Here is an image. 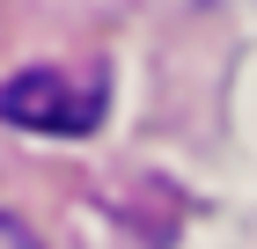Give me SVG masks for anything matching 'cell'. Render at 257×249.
Segmentation results:
<instances>
[{"mask_svg": "<svg viewBox=\"0 0 257 249\" xmlns=\"http://www.w3.org/2000/svg\"><path fill=\"white\" fill-rule=\"evenodd\" d=\"M0 249H44V242H37L30 227H22L15 212H0Z\"/></svg>", "mask_w": 257, "mask_h": 249, "instance_id": "obj_2", "label": "cell"}, {"mask_svg": "<svg viewBox=\"0 0 257 249\" xmlns=\"http://www.w3.org/2000/svg\"><path fill=\"white\" fill-rule=\"evenodd\" d=\"M103 74H59V66H30V74H8L0 81V125L15 132H59V139H81L103 125Z\"/></svg>", "mask_w": 257, "mask_h": 249, "instance_id": "obj_1", "label": "cell"}]
</instances>
